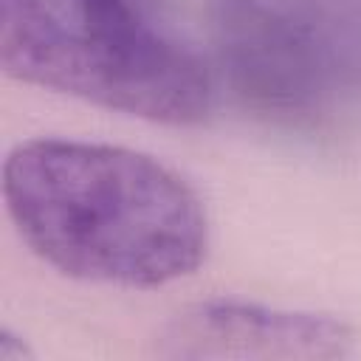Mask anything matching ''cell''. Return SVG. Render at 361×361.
Returning <instances> with one entry per match:
<instances>
[{"label":"cell","instance_id":"6da1fadb","mask_svg":"<svg viewBox=\"0 0 361 361\" xmlns=\"http://www.w3.org/2000/svg\"><path fill=\"white\" fill-rule=\"evenodd\" d=\"M20 240L54 271L113 288H161L209 254V212L164 161L102 141L28 138L3 161Z\"/></svg>","mask_w":361,"mask_h":361},{"label":"cell","instance_id":"7a4b0ae2","mask_svg":"<svg viewBox=\"0 0 361 361\" xmlns=\"http://www.w3.org/2000/svg\"><path fill=\"white\" fill-rule=\"evenodd\" d=\"M11 79L133 118H209L214 79L164 0H0Z\"/></svg>","mask_w":361,"mask_h":361},{"label":"cell","instance_id":"3957f363","mask_svg":"<svg viewBox=\"0 0 361 361\" xmlns=\"http://www.w3.org/2000/svg\"><path fill=\"white\" fill-rule=\"evenodd\" d=\"M209 25L228 87L274 124L319 127L358 87V42L338 0H209Z\"/></svg>","mask_w":361,"mask_h":361},{"label":"cell","instance_id":"277c9868","mask_svg":"<svg viewBox=\"0 0 361 361\" xmlns=\"http://www.w3.org/2000/svg\"><path fill=\"white\" fill-rule=\"evenodd\" d=\"M353 330L316 310L206 299L178 310L155 336V355L183 361H333L353 355Z\"/></svg>","mask_w":361,"mask_h":361}]
</instances>
